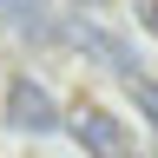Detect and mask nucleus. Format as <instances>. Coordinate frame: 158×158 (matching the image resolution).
Masks as SVG:
<instances>
[{"mask_svg":"<svg viewBox=\"0 0 158 158\" xmlns=\"http://www.w3.org/2000/svg\"><path fill=\"white\" fill-rule=\"evenodd\" d=\"M132 106L145 112V125L158 132V79H152V73H145V79H132Z\"/></svg>","mask_w":158,"mask_h":158,"instance_id":"nucleus-5","label":"nucleus"},{"mask_svg":"<svg viewBox=\"0 0 158 158\" xmlns=\"http://www.w3.org/2000/svg\"><path fill=\"white\" fill-rule=\"evenodd\" d=\"M73 40H79V46L99 59V66H112L118 79H125V86H132V79H145V66L132 59V46H125L118 33H106V27H73Z\"/></svg>","mask_w":158,"mask_h":158,"instance_id":"nucleus-3","label":"nucleus"},{"mask_svg":"<svg viewBox=\"0 0 158 158\" xmlns=\"http://www.w3.org/2000/svg\"><path fill=\"white\" fill-rule=\"evenodd\" d=\"M132 20H138V27L158 40V0H138V7H132Z\"/></svg>","mask_w":158,"mask_h":158,"instance_id":"nucleus-6","label":"nucleus"},{"mask_svg":"<svg viewBox=\"0 0 158 158\" xmlns=\"http://www.w3.org/2000/svg\"><path fill=\"white\" fill-rule=\"evenodd\" d=\"M66 132H73L92 158H132V132L118 125L106 106H92V99H79V106L66 112Z\"/></svg>","mask_w":158,"mask_h":158,"instance_id":"nucleus-2","label":"nucleus"},{"mask_svg":"<svg viewBox=\"0 0 158 158\" xmlns=\"http://www.w3.org/2000/svg\"><path fill=\"white\" fill-rule=\"evenodd\" d=\"M0 118H7V132H27V138L66 132V112H59V99L40 86L33 73H13V79H7V92H0Z\"/></svg>","mask_w":158,"mask_h":158,"instance_id":"nucleus-1","label":"nucleus"},{"mask_svg":"<svg viewBox=\"0 0 158 158\" xmlns=\"http://www.w3.org/2000/svg\"><path fill=\"white\" fill-rule=\"evenodd\" d=\"M132 158H145V152H132Z\"/></svg>","mask_w":158,"mask_h":158,"instance_id":"nucleus-7","label":"nucleus"},{"mask_svg":"<svg viewBox=\"0 0 158 158\" xmlns=\"http://www.w3.org/2000/svg\"><path fill=\"white\" fill-rule=\"evenodd\" d=\"M0 20H7L20 40H59V27H53L59 13H46V7H0Z\"/></svg>","mask_w":158,"mask_h":158,"instance_id":"nucleus-4","label":"nucleus"},{"mask_svg":"<svg viewBox=\"0 0 158 158\" xmlns=\"http://www.w3.org/2000/svg\"><path fill=\"white\" fill-rule=\"evenodd\" d=\"M0 92H7V86H0Z\"/></svg>","mask_w":158,"mask_h":158,"instance_id":"nucleus-8","label":"nucleus"}]
</instances>
